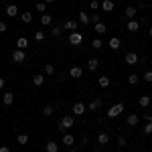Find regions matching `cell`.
<instances>
[{"instance_id": "681fc988", "label": "cell", "mask_w": 152, "mask_h": 152, "mask_svg": "<svg viewBox=\"0 0 152 152\" xmlns=\"http://www.w3.org/2000/svg\"><path fill=\"white\" fill-rule=\"evenodd\" d=\"M81 2H91V0H81Z\"/></svg>"}, {"instance_id": "6da1fadb", "label": "cell", "mask_w": 152, "mask_h": 152, "mask_svg": "<svg viewBox=\"0 0 152 152\" xmlns=\"http://www.w3.org/2000/svg\"><path fill=\"white\" fill-rule=\"evenodd\" d=\"M75 126V118L71 116V114H67V116H63L61 118V122H59V132H65V130H69V128H73Z\"/></svg>"}, {"instance_id": "7c38bea8", "label": "cell", "mask_w": 152, "mask_h": 152, "mask_svg": "<svg viewBox=\"0 0 152 152\" xmlns=\"http://www.w3.org/2000/svg\"><path fill=\"white\" fill-rule=\"evenodd\" d=\"M77 26H79V20H67V23L63 24V28H67L69 33H75V31H77Z\"/></svg>"}, {"instance_id": "8fae6325", "label": "cell", "mask_w": 152, "mask_h": 152, "mask_svg": "<svg viewBox=\"0 0 152 152\" xmlns=\"http://www.w3.org/2000/svg\"><path fill=\"white\" fill-rule=\"evenodd\" d=\"M69 75L73 77V79H79V77L83 75V69H81V67H77V65H73V67L69 69Z\"/></svg>"}, {"instance_id": "ab89813d", "label": "cell", "mask_w": 152, "mask_h": 152, "mask_svg": "<svg viewBox=\"0 0 152 152\" xmlns=\"http://www.w3.org/2000/svg\"><path fill=\"white\" fill-rule=\"evenodd\" d=\"M99 6H102V4H99L97 0H91V2H89V8H91V10H97Z\"/></svg>"}, {"instance_id": "f546056e", "label": "cell", "mask_w": 152, "mask_h": 152, "mask_svg": "<svg viewBox=\"0 0 152 152\" xmlns=\"http://www.w3.org/2000/svg\"><path fill=\"white\" fill-rule=\"evenodd\" d=\"M23 23L24 24H31V23H33V12H23Z\"/></svg>"}, {"instance_id": "d4e9b609", "label": "cell", "mask_w": 152, "mask_h": 152, "mask_svg": "<svg viewBox=\"0 0 152 152\" xmlns=\"http://www.w3.org/2000/svg\"><path fill=\"white\" fill-rule=\"evenodd\" d=\"M107 142H110V136H107L105 132H99V134H97V144H102V146H105Z\"/></svg>"}, {"instance_id": "5b68a950", "label": "cell", "mask_w": 152, "mask_h": 152, "mask_svg": "<svg viewBox=\"0 0 152 152\" xmlns=\"http://www.w3.org/2000/svg\"><path fill=\"white\" fill-rule=\"evenodd\" d=\"M69 43L73 45V47L81 45V43H83V35H81V33H77V31H75V33H71V35H69Z\"/></svg>"}, {"instance_id": "f35d334b", "label": "cell", "mask_w": 152, "mask_h": 152, "mask_svg": "<svg viewBox=\"0 0 152 152\" xmlns=\"http://www.w3.org/2000/svg\"><path fill=\"white\" fill-rule=\"evenodd\" d=\"M142 79H144V81H148V83H152V71H146V73L142 75Z\"/></svg>"}, {"instance_id": "7a4b0ae2", "label": "cell", "mask_w": 152, "mask_h": 152, "mask_svg": "<svg viewBox=\"0 0 152 152\" xmlns=\"http://www.w3.org/2000/svg\"><path fill=\"white\" fill-rule=\"evenodd\" d=\"M124 110H126V105L120 102V104H114V105H112V107L107 110V114H105V116H107V118H118L122 112H124Z\"/></svg>"}, {"instance_id": "30bf717a", "label": "cell", "mask_w": 152, "mask_h": 152, "mask_svg": "<svg viewBox=\"0 0 152 152\" xmlns=\"http://www.w3.org/2000/svg\"><path fill=\"white\" fill-rule=\"evenodd\" d=\"M107 47L112 49V51H118V49L122 47V41H120L118 37H112V39H110V43H107Z\"/></svg>"}, {"instance_id": "52a82bcc", "label": "cell", "mask_w": 152, "mask_h": 152, "mask_svg": "<svg viewBox=\"0 0 152 152\" xmlns=\"http://www.w3.org/2000/svg\"><path fill=\"white\" fill-rule=\"evenodd\" d=\"M61 142H63L67 148H73V144H75V136H73V134H63Z\"/></svg>"}, {"instance_id": "8d00e7d4", "label": "cell", "mask_w": 152, "mask_h": 152, "mask_svg": "<svg viewBox=\"0 0 152 152\" xmlns=\"http://www.w3.org/2000/svg\"><path fill=\"white\" fill-rule=\"evenodd\" d=\"M61 33H63V26H61V28H59V26H53V28H51V35L53 37H61Z\"/></svg>"}, {"instance_id": "60d3db41", "label": "cell", "mask_w": 152, "mask_h": 152, "mask_svg": "<svg viewBox=\"0 0 152 152\" xmlns=\"http://www.w3.org/2000/svg\"><path fill=\"white\" fill-rule=\"evenodd\" d=\"M126 144H128V140H126V136H120V138H118V146H122V148H124Z\"/></svg>"}, {"instance_id": "cb8c5ba5", "label": "cell", "mask_w": 152, "mask_h": 152, "mask_svg": "<svg viewBox=\"0 0 152 152\" xmlns=\"http://www.w3.org/2000/svg\"><path fill=\"white\" fill-rule=\"evenodd\" d=\"M138 104H140L142 107H148V105L152 104V97H150V95H140V99H138Z\"/></svg>"}, {"instance_id": "c3c4849f", "label": "cell", "mask_w": 152, "mask_h": 152, "mask_svg": "<svg viewBox=\"0 0 152 152\" xmlns=\"http://www.w3.org/2000/svg\"><path fill=\"white\" fill-rule=\"evenodd\" d=\"M69 152H77V150H75V148H69Z\"/></svg>"}, {"instance_id": "d6986e66", "label": "cell", "mask_w": 152, "mask_h": 152, "mask_svg": "<svg viewBox=\"0 0 152 152\" xmlns=\"http://www.w3.org/2000/svg\"><path fill=\"white\" fill-rule=\"evenodd\" d=\"M45 150H47V152H59V144H57V142H53V140H49L47 144H45Z\"/></svg>"}, {"instance_id": "9a60e30c", "label": "cell", "mask_w": 152, "mask_h": 152, "mask_svg": "<svg viewBox=\"0 0 152 152\" xmlns=\"http://www.w3.org/2000/svg\"><path fill=\"white\" fill-rule=\"evenodd\" d=\"M6 14H8L10 18L18 16V6H16V4H8V6H6Z\"/></svg>"}, {"instance_id": "484cf974", "label": "cell", "mask_w": 152, "mask_h": 152, "mask_svg": "<svg viewBox=\"0 0 152 152\" xmlns=\"http://www.w3.org/2000/svg\"><path fill=\"white\" fill-rule=\"evenodd\" d=\"M102 8H104V12H112L114 10V0H104L102 2Z\"/></svg>"}, {"instance_id": "e575fe53", "label": "cell", "mask_w": 152, "mask_h": 152, "mask_svg": "<svg viewBox=\"0 0 152 152\" xmlns=\"http://www.w3.org/2000/svg\"><path fill=\"white\" fill-rule=\"evenodd\" d=\"M89 20H91L94 24L102 23V16H99V12H94V14H89Z\"/></svg>"}, {"instance_id": "1f68e13d", "label": "cell", "mask_w": 152, "mask_h": 152, "mask_svg": "<svg viewBox=\"0 0 152 152\" xmlns=\"http://www.w3.org/2000/svg\"><path fill=\"white\" fill-rule=\"evenodd\" d=\"M138 81H140V77H138L136 73H130V75H128V83H130V85H136Z\"/></svg>"}, {"instance_id": "b9f144b4", "label": "cell", "mask_w": 152, "mask_h": 152, "mask_svg": "<svg viewBox=\"0 0 152 152\" xmlns=\"http://www.w3.org/2000/svg\"><path fill=\"white\" fill-rule=\"evenodd\" d=\"M6 28H8L6 23H2V20H0V35H2V33H6Z\"/></svg>"}, {"instance_id": "f6af8a7d", "label": "cell", "mask_w": 152, "mask_h": 152, "mask_svg": "<svg viewBox=\"0 0 152 152\" xmlns=\"http://www.w3.org/2000/svg\"><path fill=\"white\" fill-rule=\"evenodd\" d=\"M4 85H6V79H4V77H0V89H2Z\"/></svg>"}, {"instance_id": "e0dca14e", "label": "cell", "mask_w": 152, "mask_h": 152, "mask_svg": "<svg viewBox=\"0 0 152 152\" xmlns=\"http://www.w3.org/2000/svg\"><path fill=\"white\" fill-rule=\"evenodd\" d=\"M2 104H4V105H12V104H14V94L6 91V94L2 95Z\"/></svg>"}, {"instance_id": "ee69618b", "label": "cell", "mask_w": 152, "mask_h": 152, "mask_svg": "<svg viewBox=\"0 0 152 152\" xmlns=\"http://www.w3.org/2000/svg\"><path fill=\"white\" fill-rule=\"evenodd\" d=\"M144 120H146V122H152V114H148V112H146V114H144Z\"/></svg>"}, {"instance_id": "d590c367", "label": "cell", "mask_w": 152, "mask_h": 152, "mask_svg": "<svg viewBox=\"0 0 152 152\" xmlns=\"http://www.w3.org/2000/svg\"><path fill=\"white\" fill-rule=\"evenodd\" d=\"M35 41L37 43H43V41H45V33H43V31H37L35 33Z\"/></svg>"}, {"instance_id": "7402d4cb", "label": "cell", "mask_w": 152, "mask_h": 152, "mask_svg": "<svg viewBox=\"0 0 152 152\" xmlns=\"http://www.w3.org/2000/svg\"><path fill=\"white\" fill-rule=\"evenodd\" d=\"M43 83H45V75H43V73H37L35 77H33V85H37V87H41Z\"/></svg>"}, {"instance_id": "277c9868", "label": "cell", "mask_w": 152, "mask_h": 152, "mask_svg": "<svg viewBox=\"0 0 152 152\" xmlns=\"http://www.w3.org/2000/svg\"><path fill=\"white\" fill-rule=\"evenodd\" d=\"M124 61H126V65H130V67H134V65H138V53L136 51H130V53H126V57H124Z\"/></svg>"}, {"instance_id": "5bb4252c", "label": "cell", "mask_w": 152, "mask_h": 152, "mask_svg": "<svg viewBox=\"0 0 152 152\" xmlns=\"http://www.w3.org/2000/svg\"><path fill=\"white\" fill-rule=\"evenodd\" d=\"M26 47H28V39H26V37H18V39H16V49L24 51Z\"/></svg>"}, {"instance_id": "7dc6e473", "label": "cell", "mask_w": 152, "mask_h": 152, "mask_svg": "<svg viewBox=\"0 0 152 152\" xmlns=\"http://www.w3.org/2000/svg\"><path fill=\"white\" fill-rule=\"evenodd\" d=\"M148 35H150V37H152V26H150V28H148Z\"/></svg>"}, {"instance_id": "8992f818", "label": "cell", "mask_w": 152, "mask_h": 152, "mask_svg": "<svg viewBox=\"0 0 152 152\" xmlns=\"http://www.w3.org/2000/svg\"><path fill=\"white\" fill-rule=\"evenodd\" d=\"M12 61H14V63H24V61H26V53L20 51V49H16V51L12 53Z\"/></svg>"}, {"instance_id": "2e32d148", "label": "cell", "mask_w": 152, "mask_h": 152, "mask_svg": "<svg viewBox=\"0 0 152 152\" xmlns=\"http://www.w3.org/2000/svg\"><path fill=\"white\" fill-rule=\"evenodd\" d=\"M102 105H104V102H102V99H99V97H95L94 102H91V104L87 105V110H89V112H95V110H99V107H102Z\"/></svg>"}, {"instance_id": "4316f807", "label": "cell", "mask_w": 152, "mask_h": 152, "mask_svg": "<svg viewBox=\"0 0 152 152\" xmlns=\"http://www.w3.org/2000/svg\"><path fill=\"white\" fill-rule=\"evenodd\" d=\"M97 67H99V61L97 59H89L87 61V71H97Z\"/></svg>"}, {"instance_id": "836d02e7", "label": "cell", "mask_w": 152, "mask_h": 152, "mask_svg": "<svg viewBox=\"0 0 152 152\" xmlns=\"http://www.w3.org/2000/svg\"><path fill=\"white\" fill-rule=\"evenodd\" d=\"M142 132H144L146 136H150V134H152V122H146V124L142 126Z\"/></svg>"}, {"instance_id": "d6a6232c", "label": "cell", "mask_w": 152, "mask_h": 152, "mask_svg": "<svg viewBox=\"0 0 152 152\" xmlns=\"http://www.w3.org/2000/svg\"><path fill=\"white\" fill-rule=\"evenodd\" d=\"M45 75H55V65L53 63H47L45 65Z\"/></svg>"}, {"instance_id": "7bdbcfd3", "label": "cell", "mask_w": 152, "mask_h": 152, "mask_svg": "<svg viewBox=\"0 0 152 152\" xmlns=\"http://www.w3.org/2000/svg\"><path fill=\"white\" fill-rule=\"evenodd\" d=\"M0 152H10V148H8L6 144H2V146H0Z\"/></svg>"}, {"instance_id": "9c48e42d", "label": "cell", "mask_w": 152, "mask_h": 152, "mask_svg": "<svg viewBox=\"0 0 152 152\" xmlns=\"http://www.w3.org/2000/svg\"><path fill=\"white\" fill-rule=\"evenodd\" d=\"M94 31H95L97 37H102V35L107 33V26H105V23H97V24H94Z\"/></svg>"}, {"instance_id": "3957f363", "label": "cell", "mask_w": 152, "mask_h": 152, "mask_svg": "<svg viewBox=\"0 0 152 152\" xmlns=\"http://www.w3.org/2000/svg\"><path fill=\"white\" fill-rule=\"evenodd\" d=\"M85 110H87V105L83 104V102H75V104L71 105V114H73V116H83Z\"/></svg>"}, {"instance_id": "83f0119b", "label": "cell", "mask_w": 152, "mask_h": 152, "mask_svg": "<svg viewBox=\"0 0 152 152\" xmlns=\"http://www.w3.org/2000/svg\"><path fill=\"white\" fill-rule=\"evenodd\" d=\"M53 114H55V107H53V105H51V104H47V105H45V107H43V116L51 118V116H53Z\"/></svg>"}, {"instance_id": "ffe728a7", "label": "cell", "mask_w": 152, "mask_h": 152, "mask_svg": "<svg viewBox=\"0 0 152 152\" xmlns=\"http://www.w3.org/2000/svg\"><path fill=\"white\" fill-rule=\"evenodd\" d=\"M138 122H140V118L136 116V114H130V116L126 118V124H128V126H138Z\"/></svg>"}, {"instance_id": "74e56055", "label": "cell", "mask_w": 152, "mask_h": 152, "mask_svg": "<svg viewBox=\"0 0 152 152\" xmlns=\"http://www.w3.org/2000/svg\"><path fill=\"white\" fill-rule=\"evenodd\" d=\"M37 10L45 12V10H47V2H37Z\"/></svg>"}, {"instance_id": "ba28073f", "label": "cell", "mask_w": 152, "mask_h": 152, "mask_svg": "<svg viewBox=\"0 0 152 152\" xmlns=\"http://www.w3.org/2000/svg\"><path fill=\"white\" fill-rule=\"evenodd\" d=\"M124 14H126V18H128V20H136L138 10H136V6H128V8L124 10Z\"/></svg>"}, {"instance_id": "ac0fdd59", "label": "cell", "mask_w": 152, "mask_h": 152, "mask_svg": "<svg viewBox=\"0 0 152 152\" xmlns=\"http://www.w3.org/2000/svg\"><path fill=\"white\" fill-rule=\"evenodd\" d=\"M77 20H79L81 24H89V23H91V20H89V14H87L85 10H81L79 14H77Z\"/></svg>"}, {"instance_id": "4dcf8cb0", "label": "cell", "mask_w": 152, "mask_h": 152, "mask_svg": "<svg viewBox=\"0 0 152 152\" xmlns=\"http://www.w3.org/2000/svg\"><path fill=\"white\" fill-rule=\"evenodd\" d=\"M91 47H94L95 51H99V49L104 47V43H102V39H99V37H97V39H94V41H91Z\"/></svg>"}, {"instance_id": "44dd1931", "label": "cell", "mask_w": 152, "mask_h": 152, "mask_svg": "<svg viewBox=\"0 0 152 152\" xmlns=\"http://www.w3.org/2000/svg\"><path fill=\"white\" fill-rule=\"evenodd\" d=\"M128 31L130 33H138L140 31V23L138 20H128Z\"/></svg>"}, {"instance_id": "4fadbf2b", "label": "cell", "mask_w": 152, "mask_h": 152, "mask_svg": "<svg viewBox=\"0 0 152 152\" xmlns=\"http://www.w3.org/2000/svg\"><path fill=\"white\" fill-rule=\"evenodd\" d=\"M97 85L105 89V87H110V85H112V79H110L107 75H102V77H97Z\"/></svg>"}, {"instance_id": "f1b7e54d", "label": "cell", "mask_w": 152, "mask_h": 152, "mask_svg": "<svg viewBox=\"0 0 152 152\" xmlns=\"http://www.w3.org/2000/svg\"><path fill=\"white\" fill-rule=\"evenodd\" d=\"M16 142H18L20 146L28 144V134H18V136H16Z\"/></svg>"}, {"instance_id": "603a6c76", "label": "cell", "mask_w": 152, "mask_h": 152, "mask_svg": "<svg viewBox=\"0 0 152 152\" xmlns=\"http://www.w3.org/2000/svg\"><path fill=\"white\" fill-rule=\"evenodd\" d=\"M51 23H53V16H51L49 12H45V14L41 16V24H43V26H51Z\"/></svg>"}, {"instance_id": "bcb514c9", "label": "cell", "mask_w": 152, "mask_h": 152, "mask_svg": "<svg viewBox=\"0 0 152 152\" xmlns=\"http://www.w3.org/2000/svg\"><path fill=\"white\" fill-rule=\"evenodd\" d=\"M43 2H47V4H53V2H55V0H43Z\"/></svg>"}]
</instances>
